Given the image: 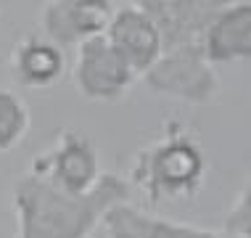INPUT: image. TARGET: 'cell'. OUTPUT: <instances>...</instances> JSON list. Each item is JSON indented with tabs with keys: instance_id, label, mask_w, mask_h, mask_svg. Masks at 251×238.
I'll use <instances>...</instances> for the list:
<instances>
[{
	"instance_id": "cell-6",
	"label": "cell",
	"mask_w": 251,
	"mask_h": 238,
	"mask_svg": "<svg viewBox=\"0 0 251 238\" xmlns=\"http://www.w3.org/2000/svg\"><path fill=\"white\" fill-rule=\"evenodd\" d=\"M103 35L114 51L130 64V69L138 74V79H143V74L164 53L161 32L143 3L114 5V13L108 19V26Z\"/></svg>"
},
{
	"instance_id": "cell-12",
	"label": "cell",
	"mask_w": 251,
	"mask_h": 238,
	"mask_svg": "<svg viewBox=\"0 0 251 238\" xmlns=\"http://www.w3.org/2000/svg\"><path fill=\"white\" fill-rule=\"evenodd\" d=\"M29 104L11 87H0V154H8L29 135Z\"/></svg>"
},
{
	"instance_id": "cell-2",
	"label": "cell",
	"mask_w": 251,
	"mask_h": 238,
	"mask_svg": "<svg viewBox=\"0 0 251 238\" xmlns=\"http://www.w3.org/2000/svg\"><path fill=\"white\" fill-rule=\"evenodd\" d=\"M209 159L201 140L182 122H167L161 135L135 151L127 183L153 207L191 201L203 190Z\"/></svg>"
},
{
	"instance_id": "cell-7",
	"label": "cell",
	"mask_w": 251,
	"mask_h": 238,
	"mask_svg": "<svg viewBox=\"0 0 251 238\" xmlns=\"http://www.w3.org/2000/svg\"><path fill=\"white\" fill-rule=\"evenodd\" d=\"M108 0H50L40 11V32L58 48H74L100 37L114 13Z\"/></svg>"
},
{
	"instance_id": "cell-11",
	"label": "cell",
	"mask_w": 251,
	"mask_h": 238,
	"mask_svg": "<svg viewBox=\"0 0 251 238\" xmlns=\"http://www.w3.org/2000/svg\"><path fill=\"white\" fill-rule=\"evenodd\" d=\"M103 228L108 238H233L222 228L214 230L193 225V222L169 220V217L146 212V209L135 207L130 201L114 207L106 214Z\"/></svg>"
},
{
	"instance_id": "cell-4",
	"label": "cell",
	"mask_w": 251,
	"mask_h": 238,
	"mask_svg": "<svg viewBox=\"0 0 251 238\" xmlns=\"http://www.w3.org/2000/svg\"><path fill=\"white\" fill-rule=\"evenodd\" d=\"M143 85L159 98L188 106H206L220 95V74L201 43L169 48L143 74Z\"/></svg>"
},
{
	"instance_id": "cell-9",
	"label": "cell",
	"mask_w": 251,
	"mask_h": 238,
	"mask_svg": "<svg viewBox=\"0 0 251 238\" xmlns=\"http://www.w3.org/2000/svg\"><path fill=\"white\" fill-rule=\"evenodd\" d=\"M8 69L13 82L24 90H48L58 85L66 74V53L64 48L50 43L43 32H29L19 37L11 48Z\"/></svg>"
},
{
	"instance_id": "cell-5",
	"label": "cell",
	"mask_w": 251,
	"mask_h": 238,
	"mask_svg": "<svg viewBox=\"0 0 251 238\" xmlns=\"http://www.w3.org/2000/svg\"><path fill=\"white\" fill-rule=\"evenodd\" d=\"M138 82V74L111 48L106 35L93 37L74 51L72 85L85 101L119 104Z\"/></svg>"
},
{
	"instance_id": "cell-13",
	"label": "cell",
	"mask_w": 251,
	"mask_h": 238,
	"mask_svg": "<svg viewBox=\"0 0 251 238\" xmlns=\"http://www.w3.org/2000/svg\"><path fill=\"white\" fill-rule=\"evenodd\" d=\"M222 230L233 238H251V178L243 183V188L222 217Z\"/></svg>"
},
{
	"instance_id": "cell-1",
	"label": "cell",
	"mask_w": 251,
	"mask_h": 238,
	"mask_svg": "<svg viewBox=\"0 0 251 238\" xmlns=\"http://www.w3.org/2000/svg\"><path fill=\"white\" fill-rule=\"evenodd\" d=\"M130 190L125 178L106 172L90 193L72 196L24 172L11 190L13 238H90L114 207L130 201Z\"/></svg>"
},
{
	"instance_id": "cell-8",
	"label": "cell",
	"mask_w": 251,
	"mask_h": 238,
	"mask_svg": "<svg viewBox=\"0 0 251 238\" xmlns=\"http://www.w3.org/2000/svg\"><path fill=\"white\" fill-rule=\"evenodd\" d=\"M201 45L214 66L251 61V0H222Z\"/></svg>"
},
{
	"instance_id": "cell-10",
	"label": "cell",
	"mask_w": 251,
	"mask_h": 238,
	"mask_svg": "<svg viewBox=\"0 0 251 238\" xmlns=\"http://www.w3.org/2000/svg\"><path fill=\"white\" fill-rule=\"evenodd\" d=\"M143 5L159 26L164 51H169L201 43L222 0H143Z\"/></svg>"
},
{
	"instance_id": "cell-14",
	"label": "cell",
	"mask_w": 251,
	"mask_h": 238,
	"mask_svg": "<svg viewBox=\"0 0 251 238\" xmlns=\"http://www.w3.org/2000/svg\"><path fill=\"white\" fill-rule=\"evenodd\" d=\"M0 13H3V5H0Z\"/></svg>"
},
{
	"instance_id": "cell-3",
	"label": "cell",
	"mask_w": 251,
	"mask_h": 238,
	"mask_svg": "<svg viewBox=\"0 0 251 238\" xmlns=\"http://www.w3.org/2000/svg\"><path fill=\"white\" fill-rule=\"evenodd\" d=\"M26 175L72 196H85L103 180L100 154L93 138L77 127L58 130L45 151L32 156Z\"/></svg>"
}]
</instances>
